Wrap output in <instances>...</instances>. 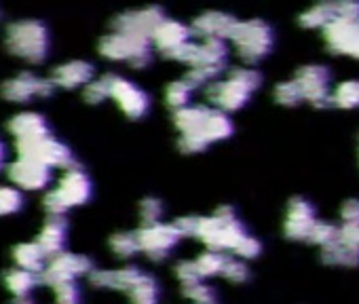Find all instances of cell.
I'll return each mask as SVG.
<instances>
[{"instance_id":"obj_13","label":"cell","mask_w":359,"mask_h":304,"mask_svg":"<svg viewBox=\"0 0 359 304\" xmlns=\"http://www.w3.org/2000/svg\"><path fill=\"white\" fill-rule=\"evenodd\" d=\"M110 97L116 102L121 112L129 118H142L150 108V97L135 83L110 74Z\"/></svg>"},{"instance_id":"obj_18","label":"cell","mask_w":359,"mask_h":304,"mask_svg":"<svg viewBox=\"0 0 359 304\" xmlns=\"http://www.w3.org/2000/svg\"><path fill=\"white\" fill-rule=\"evenodd\" d=\"M193 39V30L191 26L177 22V20H165L156 32L152 34V47L163 55V57H171L180 47H184L187 43H191Z\"/></svg>"},{"instance_id":"obj_12","label":"cell","mask_w":359,"mask_h":304,"mask_svg":"<svg viewBox=\"0 0 359 304\" xmlns=\"http://www.w3.org/2000/svg\"><path fill=\"white\" fill-rule=\"evenodd\" d=\"M182 235L177 233L173 224H152V226H142L137 230V241H140V251H144L150 260H165L171 249L180 243Z\"/></svg>"},{"instance_id":"obj_19","label":"cell","mask_w":359,"mask_h":304,"mask_svg":"<svg viewBox=\"0 0 359 304\" xmlns=\"http://www.w3.org/2000/svg\"><path fill=\"white\" fill-rule=\"evenodd\" d=\"M9 180L24 188V191H43L49 180H51V170L34 163V161H26V159H18L7 167Z\"/></svg>"},{"instance_id":"obj_27","label":"cell","mask_w":359,"mask_h":304,"mask_svg":"<svg viewBox=\"0 0 359 304\" xmlns=\"http://www.w3.org/2000/svg\"><path fill=\"white\" fill-rule=\"evenodd\" d=\"M131 304H156L161 298V287L158 281L150 272H142L135 285L127 291Z\"/></svg>"},{"instance_id":"obj_29","label":"cell","mask_w":359,"mask_h":304,"mask_svg":"<svg viewBox=\"0 0 359 304\" xmlns=\"http://www.w3.org/2000/svg\"><path fill=\"white\" fill-rule=\"evenodd\" d=\"M334 20H336L334 5H315L300 15V26L309 30H317V28L325 30Z\"/></svg>"},{"instance_id":"obj_36","label":"cell","mask_w":359,"mask_h":304,"mask_svg":"<svg viewBox=\"0 0 359 304\" xmlns=\"http://www.w3.org/2000/svg\"><path fill=\"white\" fill-rule=\"evenodd\" d=\"M137 214H140V220H142V226H152V224H158L161 218H163V203L154 197H146L140 201V207H137Z\"/></svg>"},{"instance_id":"obj_45","label":"cell","mask_w":359,"mask_h":304,"mask_svg":"<svg viewBox=\"0 0 359 304\" xmlns=\"http://www.w3.org/2000/svg\"><path fill=\"white\" fill-rule=\"evenodd\" d=\"M260 251H262V243H260L256 237L248 235V237L241 241V245L235 249V258H241V260H252V258H258V256H260Z\"/></svg>"},{"instance_id":"obj_44","label":"cell","mask_w":359,"mask_h":304,"mask_svg":"<svg viewBox=\"0 0 359 304\" xmlns=\"http://www.w3.org/2000/svg\"><path fill=\"white\" fill-rule=\"evenodd\" d=\"M43 207H45V212L49 214V218H64V214L70 209V207L64 203V199L57 195V191H51V193L45 195Z\"/></svg>"},{"instance_id":"obj_24","label":"cell","mask_w":359,"mask_h":304,"mask_svg":"<svg viewBox=\"0 0 359 304\" xmlns=\"http://www.w3.org/2000/svg\"><path fill=\"white\" fill-rule=\"evenodd\" d=\"M66 233H68V222L64 218H49L45 226L41 228L36 243L43 249V254L51 260L60 254H64L66 245Z\"/></svg>"},{"instance_id":"obj_3","label":"cell","mask_w":359,"mask_h":304,"mask_svg":"<svg viewBox=\"0 0 359 304\" xmlns=\"http://www.w3.org/2000/svg\"><path fill=\"white\" fill-rule=\"evenodd\" d=\"M250 233L245 230L243 222L239 220L237 212L231 205L218 207L214 216L199 218V226L195 233V239L205 243L212 251H233L241 245V241Z\"/></svg>"},{"instance_id":"obj_5","label":"cell","mask_w":359,"mask_h":304,"mask_svg":"<svg viewBox=\"0 0 359 304\" xmlns=\"http://www.w3.org/2000/svg\"><path fill=\"white\" fill-rule=\"evenodd\" d=\"M229 41L233 43L237 57L243 64L254 66L271 53L275 45V32L264 20H248L237 22Z\"/></svg>"},{"instance_id":"obj_14","label":"cell","mask_w":359,"mask_h":304,"mask_svg":"<svg viewBox=\"0 0 359 304\" xmlns=\"http://www.w3.org/2000/svg\"><path fill=\"white\" fill-rule=\"evenodd\" d=\"M167 20L165 11L161 7H144L137 11H127L114 18L112 22V30L114 32H123V34H137V36H146L152 41V34L156 32V28Z\"/></svg>"},{"instance_id":"obj_23","label":"cell","mask_w":359,"mask_h":304,"mask_svg":"<svg viewBox=\"0 0 359 304\" xmlns=\"http://www.w3.org/2000/svg\"><path fill=\"white\" fill-rule=\"evenodd\" d=\"M144 270L137 268V266H125V268H118V270H102V268H95L91 275H89V283L93 287H100V289H121V291H129L135 281L140 279Z\"/></svg>"},{"instance_id":"obj_47","label":"cell","mask_w":359,"mask_h":304,"mask_svg":"<svg viewBox=\"0 0 359 304\" xmlns=\"http://www.w3.org/2000/svg\"><path fill=\"white\" fill-rule=\"evenodd\" d=\"M173 226L177 228V233L184 237H195L197 233V226H199V218L197 216H184V218H177L173 222Z\"/></svg>"},{"instance_id":"obj_38","label":"cell","mask_w":359,"mask_h":304,"mask_svg":"<svg viewBox=\"0 0 359 304\" xmlns=\"http://www.w3.org/2000/svg\"><path fill=\"white\" fill-rule=\"evenodd\" d=\"M273 97L277 104L281 106H296L302 102V95H300V89L296 85V81H285V83H279L275 89H273Z\"/></svg>"},{"instance_id":"obj_25","label":"cell","mask_w":359,"mask_h":304,"mask_svg":"<svg viewBox=\"0 0 359 304\" xmlns=\"http://www.w3.org/2000/svg\"><path fill=\"white\" fill-rule=\"evenodd\" d=\"M13 260H15V264L20 266V268H24V270H30V272H34V275H41L43 270H45V260H47V256L43 254V249L39 247V243L34 241V243H20V245H15V249H13Z\"/></svg>"},{"instance_id":"obj_33","label":"cell","mask_w":359,"mask_h":304,"mask_svg":"<svg viewBox=\"0 0 359 304\" xmlns=\"http://www.w3.org/2000/svg\"><path fill=\"white\" fill-rule=\"evenodd\" d=\"M112 254H116L118 258H131L140 251V241H137V233H114L108 241Z\"/></svg>"},{"instance_id":"obj_8","label":"cell","mask_w":359,"mask_h":304,"mask_svg":"<svg viewBox=\"0 0 359 304\" xmlns=\"http://www.w3.org/2000/svg\"><path fill=\"white\" fill-rule=\"evenodd\" d=\"M18 148V159H26V161H34L41 163L45 167H60V170H68L74 165V157L70 148L55 139V137H41V139H26V141H15Z\"/></svg>"},{"instance_id":"obj_26","label":"cell","mask_w":359,"mask_h":304,"mask_svg":"<svg viewBox=\"0 0 359 304\" xmlns=\"http://www.w3.org/2000/svg\"><path fill=\"white\" fill-rule=\"evenodd\" d=\"M5 285L7 289L15 296V298H30V291L36 287V283H41L39 275L24 270V268H11L5 272Z\"/></svg>"},{"instance_id":"obj_39","label":"cell","mask_w":359,"mask_h":304,"mask_svg":"<svg viewBox=\"0 0 359 304\" xmlns=\"http://www.w3.org/2000/svg\"><path fill=\"white\" fill-rule=\"evenodd\" d=\"M24 205V197L18 188L11 186H0V216H9L20 212Z\"/></svg>"},{"instance_id":"obj_34","label":"cell","mask_w":359,"mask_h":304,"mask_svg":"<svg viewBox=\"0 0 359 304\" xmlns=\"http://www.w3.org/2000/svg\"><path fill=\"white\" fill-rule=\"evenodd\" d=\"M182 296L193 302V304H220L218 293L212 285H208L205 281L193 283V285H184L182 287Z\"/></svg>"},{"instance_id":"obj_48","label":"cell","mask_w":359,"mask_h":304,"mask_svg":"<svg viewBox=\"0 0 359 304\" xmlns=\"http://www.w3.org/2000/svg\"><path fill=\"white\" fill-rule=\"evenodd\" d=\"M342 222H359V199H348L340 207Z\"/></svg>"},{"instance_id":"obj_42","label":"cell","mask_w":359,"mask_h":304,"mask_svg":"<svg viewBox=\"0 0 359 304\" xmlns=\"http://www.w3.org/2000/svg\"><path fill=\"white\" fill-rule=\"evenodd\" d=\"M173 272H175V277H177V281H180V285H182V287L203 281L201 275H199V270H197V266H195V260H182V262H177L175 268H173Z\"/></svg>"},{"instance_id":"obj_16","label":"cell","mask_w":359,"mask_h":304,"mask_svg":"<svg viewBox=\"0 0 359 304\" xmlns=\"http://www.w3.org/2000/svg\"><path fill=\"white\" fill-rule=\"evenodd\" d=\"M317 224V212L315 205L304 197H294L287 203L285 220H283V233L292 241H309V235L313 226Z\"/></svg>"},{"instance_id":"obj_17","label":"cell","mask_w":359,"mask_h":304,"mask_svg":"<svg viewBox=\"0 0 359 304\" xmlns=\"http://www.w3.org/2000/svg\"><path fill=\"white\" fill-rule=\"evenodd\" d=\"M55 191L68 207H76V205H85L91 199L93 186H91L87 172L79 163H74L72 167L64 172Z\"/></svg>"},{"instance_id":"obj_43","label":"cell","mask_w":359,"mask_h":304,"mask_svg":"<svg viewBox=\"0 0 359 304\" xmlns=\"http://www.w3.org/2000/svg\"><path fill=\"white\" fill-rule=\"evenodd\" d=\"M53 293H55V304H81V289L74 281L55 285Z\"/></svg>"},{"instance_id":"obj_6","label":"cell","mask_w":359,"mask_h":304,"mask_svg":"<svg viewBox=\"0 0 359 304\" xmlns=\"http://www.w3.org/2000/svg\"><path fill=\"white\" fill-rule=\"evenodd\" d=\"M100 55L112 62H127L133 68H146L152 60V41L137 34L110 32L100 45Z\"/></svg>"},{"instance_id":"obj_31","label":"cell","mask_w":359,"mask_h":304,"mask_svg":"<svg viewBox=\"0 0 359 304\" xmlns=\"http://www.w3.org/2000/svg\"><path fill=\"white\" fill-rule=\"evenodd\" d=\"M226 258H229V256H224L222 251H212V249L199 254L197 260H195V266H197L201 279L214 277V275H222V268H224V264H226Z\"/></svg>"},{"instance_id":"obj_30","label":"cell","mask_w":359,"mask_h":304,"mask_svg":"<svg viewBox=\"0 0 359 304\" xmlns=\"http://www.w3.org/2000/svg\"><path fill=\"white\" fill-rule=\"evenodd\" d=\"M332 106L336 108H357L359 106V81H344L332 91Z\"/></svg>"},{"instance_id":"obj_49","label":"cell","mask_w":359,"mask_h":304,"mask_svg":"<svg viewBox=\"0 0 359 304\" xmlns=\"http://www.w3.org/2000/svg\"><path fill=\"white\" fill-rule=\"evenodd\" d=\"M3 163H5V146L0 141V167H3Z\"/></svg>"},{"instance_id":"obj_21","label":"cell","mask_w":359,"mask_h":304,"mask_svg":"<svg viewBox=\"0 0 359 304\" xmlns=\"http://www.w3.org/2000/svg\"><path fill=\"white\" fill-rule=\"evenodd\" d=\"M93 74H95V68L89 64V62H83V60H72V62H66V64H60L53 68L51 72V81L55 87H62V89H76L81 85H89L93 81Z\"/></svg>"},{"instance_id":"obj_37","label":"cell","mask_w":359,"mask_h":304,"mask_svg":"<svg viewBox=\"0 0 359 304\" xmlns=\"http://www.w3.org/2000/svg\"><path fill=\"white\" fill-rule=\"evenodd\" d=\"M83 97L87 104H102L104 99H108L110 97V74H104L102 78L91 81L83 91Z\"/></svg>"},{"instance_id":"obj_9","label":"cell","mask_w":359,"mask_h":304,"mask_svg":"<svg viewBox=\"0 0 359 304\" xmlns=\"http://www.w3.org/2000/svg\"><path fill=\"white\" fill-rule=\"evenodd\" d=\"M95 270L91 258L87 256H81V254H60L55 258L49 260V264L45 266V270L39 275L41 283L49 285V287H55L60 283H68V281H76L79 277L83 275H91Z\"/></svg>"},{"instance_id":"obj_40","label":"cell","mask_w":359,"mask_h":304,"mask_svg":"<svg viewBox=\"0 0 359 304\" xmlns=\"http://www.w3.org/2000/svg\"><path fill=\"white\" fill-rule=\"evenodd\" d=\"M336 237H338V226H334V224H330V222L317 220V224L313 226V230H311V235H309V243H315V245H319V247H325V245H330L332 241H336Z\"/></svg>"},{"instance_id":"obj_32","label":"cell","mask_w":359,"mask_h":304,"mask_svg":"<svg viewBox=\"0 0 359 304\" xmlns=\"http://www.w3.org/2000/svg\"><path fill=\"white\" fill-rule=\"evenodd\" d=\"M321 260L330 266H357L359 258L344 249L338 241H332L330 245L321 247Z\"/></svg>"},{"instance_id":"obj_46","label":"cell","mask_w":359,"mask_h":304,"mask_svg":"<svg viewBox=\"0 0 359 304\" xmlns=\"http://www.w3.org/2000/svg\"><path fill=\"white\" fill-rule=\"evenodd\" d=\"M336 20H359V3L344 0V3H334Z\"/></svg>"},{"instance_id":"obj_11","label":"cell","mask_w":359,"mask_h":304,"mask_svg":"<svg viewBox=\"0 0 359 304\" xmlns=\"http://www.w3.org/2000/svg\"><path fill=\"white\" fill-rule=\"evenodd\" d=\"M55 85L51 78H41L32 72H20L0 85V95L13 104H26L34 97H49Z\"/></svg>"},{"instance_id":"obj_22","label":"cell","mask_w":359,"mask_h":304,"mask_svg":"<svg viewBox=\"0 0 359 304\" xmlns=\"http://www.w3.org/2000/svg\"><path fill=\"white\" fill-rule=\"evenodd\" d=\"M7 129L11 131V135H15V141L41 139V137L51 135L47 118L43 114H39V112H20V114H15L7 123Z\"/></svg>"},{"instance_id":"obj_41","label":"cell","mask_w":359,"mask_h":304,"mask_svg":"<svg viewBox=\"0 0 359 304\" xmlns=\"http://www.w3.org/2000/svg\"><path fill=\"white\" fill-rule=\"evenodd\" d=\"M222 277L231 283H245L250 279V268L241 258H226Z\"/></svg>"},{"instance_id":"obj_20","label":"cell","mask_w":359,"mask_h":304,"mask_svg":"<svg viewBox=\"0 0 359 304\" xmlns=\"http://www.w3.org/2000/svg\"><path fill=\"white\" fill-rule=\"evenodd\" d=\"M239 20H235L233 15L229 13H220V11H208L203 15H199L191 30H193V36H199L201 41H208V39H220V41H229L235 26H237Z\"/></svg>"},{"instance_id":"obj_35","label":"cell","mask_w":359,"mask_h":304,"mask_svg":"<svg viewBox=\"0 0 359 304\" xmlns=\"http://www.w3.org/2000/svg\"><path fill=\"white\" fill-rule=\"evenodd\" d=\"M336 241L348 249L351 254H355L359 258V222H342L338 226V237Z\"/></svg>"},{"instance_id":"obj_4","label":"cell","mask_w":359,"mask_h":304,"mask_svg":"<svg viewBox=\"0 0 359 304\" xmlns=\"http://www.w3.org/2000/svg\"><path fill=\"white\" fill-rule=\"evenodd\" d=\"M5 45L11 55L28 64H41L49 53V30L39 20L11 22L5 30Z\"/></svg>"},{"instance_id":"obj_28","label":"cell","mask_w":359,"mask_h":304,"mask_svg":"<svg viewBox=\"0 0 359 304\" xmlns=\"http://www.w3.org/2000/svg\"><path fill=\"white\" fill-rule=\"evenodd\" d=\"M193 91H195V87H193L187 78L173 81V83H169L167 89H165V102H167L169 108H173V110L177 112V110H182V108L191 106Z\"/></svg>"},{"instance_id":"obj_10","label":"cell","mask_w":359,"mask_h":304,"mask_svg":"<svg viewBox=\"0 0 359 304\" xmlns=\"http://www.w3.org/2000/svg\"><path fill=\"white\" fill-rule=\"evenodd\" d=\"M330 70L319 64L302 66L294 81L300 89L302 102H309L315 108H323L332 104V93H330Z\"/></svg>"},{"instance_id":"obj_15","label":"cell","mask_w":359,"mask_h":304,"mask_svg":"<svg viewBox=\"0 0 359 304\" xmlns=\"http://www.w3.org/2000/svg\"><path fill=\"white\" fill-rule=\"evenodd\" d=\"M323 41L332 53L359 60V20H334L323 30Z\"/></svg>"},{"instance_id":"obj_7","label":"cell","mask_w":359,"mask_h":304,"mask_svg":"<svg viewBox=\"0 0 359 304\" xmlns=\"http://www.w3.org/2000/svg\"><path fill=\"white\" fill-rule=\"evenodd\" d=\"M229 49L226 43L220 39H208L197 43V55L193 64L189 66V74L184 76L195 89L197 87H210L218 81V76L226 70Z\"/></svg>"},{"instance_id":"obj_1","label":"cell","mask_w":359,"mask_h":304,"mask_svg":"<svg viewBox=\"0 0 359 304\" xmlns=\"http://www.w3.org/2000/svg\"><path fill=\"white\" fill-rule=\"evenodd\" d=\"M173 125L180 131L177 148L187 152V155H195V152H203L210 144L226 139L233 135L235 127L226 112L195 104L177 110L173 114Z\"/></svg>"},{"instance_id":"obj_2","label":"cell","mask_w":359,"mask_h":304,"mask_svg":"<svg viewBox=\"0 0 359 304\" xmlns=\"http://www.w3.org/2000/svg\"><path fill=\"white\" fill-rule=\"evenodd\" d=\"M260 83L262 76L254 68H233L226 78L205 87V97L216 110H222L226 114L237 112L250 102Z\"/></svg>"}]
</instances>
